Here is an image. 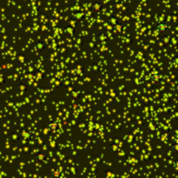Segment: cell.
I'll return each instance as SVG.
<instances>
[{"instance_id":"1","label":"cell","mask_w":178,"mask_h":178,"mask_svg":"<svg viewBox=\"0 0 178 178\" xmlns=\"http://www.w3.org/2000/svg\"><path fill=\"white\" fill-rule=\"evenodd\" d=\"M169 28H170V26H169V23L166 21H163V20L159 21L155 25L156 31L160 33H167L169 31Z\"/></svg>"},{"instance_id":"2","label":"cell","mask_w":178,"mask_h":178,"mask_svg":"<svg viewBox=\"0 0 178 178\" xmlns=\"http://www.w3.org/2000/svg\"><path fill=\"white\" fill-rule=\"evenodd\" d=\"M163 73L161 71H154V72H152L150 77V82L155 83V84L161 83L163 82Z\"/></svg>"},{"instance_id":"3","label":"cell","mask_w":178,"mask_h":178,"mask_svg":"<svg viewBox=\"0 0 178 178\" xmlns=\"http://www.w3.org/2000/svg\"><path fill=\"white\" fill-rule=\"evenodd\" d=\"M76 32H77L76 26L71 25V24L66 25L64 29V33L66 36H68V37H74L75 34H76Z\"/></svg>"},{"instance_id":"4","label":"cell","mask_w":178,"mask_h":178,"mask_svg":"<svg viewBox=\"0 0 178 178\" xmlns=\"http://www.w3.org/2000/svg\"><path fill=\"white\" fill-rule=\"evenodd\" d=\"M103 3L99 1V0H96V1H94L93 3L91 5V11L93 12H100L102 9H103Z\"/></svg>"},{"instance_id":"5","label":"cell","mask_w":178,"mask_h":178,"mask_svg":"<svg viewBox=\"0 0 178 178\" xmlns=\"http://www.w3.org/2000/svg\"><path fill=\"white\" fill-rule=\"evenodd\" d=\"M47 127H48L49 130L52 131V132H56L59 129V123L57 121H55V120H50V121L48 122Z\"/></svg>"},{"instance_id":"6","label":"cell","mask_w":178,"mask_h":178,"mask_svg":"<svg viewBox=\"0 0 178 178\" xmlns=\"http://www.w3.org/2000/svg\"><path fill=\"white\" fill-rule=\"evenodd\" d=\"M62 170L59 168H54L50 170V177L51 178H61Z\"/></svg>"},{"instance_id":"7","label":"cell","mask_w":178,"mask_h":178,"mask_svg":"<svg viewBox=\"0 0 178 178\" xmlns=\"http://www.w3.org/2000/svg\"><path fill=\"white\" fill-rule=\"evenodd\" d=\"M118 22L119 19L117 18V16H116V15H112V16H110V18L107 19V23H109V25H110L111 27H113Z\"/></svg>"},{"instance_id":"8","label":"cell","mask_w":178,"mask_h":178,"mask_svg":"<svg viewBox=\"0 0 178 178\" xmlns=\"http://www.w3.org/2000/svg\"><path fill=\"white\" fill-rule=\"evenodd\" d=\"M47 158V155H46L44 152H38L37 155H35V159L38 163H43L44 162L45 159Z\"/></svg>"},{"instance_id":"9","label":"cell","mask_w":178,"mask_h":178,"mask_svg":"<svg viewBox=\"0 0 178 178\" xmlns=\"http://www.w3.org/2000/svg\"><path fill=\"white\" fill-rule=\"evenodd\" d=\"M123 28H124V24H123V23H122L121 21H119L118 23L112 27V30H113L116 33H121V32H123Z\"/></svg>"},{"instance_id":"10","label":"cell","mask_w":178,"mask_h":178,"mask_svg":"<svg viewBox=\"0 0 178 178\" xmlns=\"http://www.w3.org/2000/svg\"><path fill=\"white\" fill-rule=\"evenodd\" d=\"M146 129L149 132H155V130L157 129V124L155 122H150L147 124Z\"/></svg>"},{"instance_id":"11","label":"cell","mask_w":178,"mask_h":178,"mask_svg":"<svg viewBox=\"0 0 178 178\" xmlns=\"http://www.w3.org/2000/svg\"><path fill=\"white\" fill-rule=\"evenodd\" d=\"M72 17H73V20L75 21H81L84 17V13L83 11H76Z\"/></svg>"},{"instance_id":"12","label":"cell","mask_w":178,"mask_h":178,"mask_svg":"<svg viewBox=\"0 0 178 178\" xmlns=\"http://www.w3.org/2000/svg\"><path fill=\"white\" fill-rule=\"evenodd\" d=\"M170 38H171V37L164 35V36H163L162 38H161V42H162L163 44H164V45L166 46H169V43H170Z\"/></svg>"},{"instance_id":"13","label":"cell","mask_w":178,"mask_h":178,"mask_svg":"<svg viewBox=\"0 0 178 178\" xmlns=\"http://www.w3.org/2000/svg\"><path fill=\"white\" fill-rule=\"evenodd\" d=\"M178 45V37H171L170 38V43H169V45L171 47H176Z\"/></svg>"},{"instance_id":"14","label":"cell","mask_w":178,"mask_h":178,"mask_svg":"<svg viewBox=\"0 0 178 178\" xmlns=\"http://www.w3.org/2000/svg\"><path fill=\"white\" fill-rule=\"evenodd\" d=\"M172 64L176 66V67H178V56H176L172 59Z\"/></svg>"},{"instance_id":"15","label":"cell","mask_w":178,"mask_h":178,"mask_svg":"<svg viewBox=\"0 0 178 178\" xmlns=\"http://www.w3.org/2000/svg\"><path fill=\"white\" fill-rule=\"evenodd\" d=\"M173 168L176 169V171H178V158H176V160H174Z\"/></svg>"},{"instance_id":"16","label":"cell","mask_w":178,"mask_h":178,"mask_svg":"<svg viewBox=\"0 0 178 178\" xmlns=\"http://www.w3.org/2000/svg\"><path fill=\"white\" fill-rule=\"evenodd\" d=\"M172 150L175 153H178V143H173L172 145Z\"/></svg>"},{"instance_id":"17","label":"cell","mask_w":178,"mask_h":178,"mask_svg":"<svg viewBox=\"0 0 178 178\" xmlns=\"http://www.w3.org/2000/svg\"><path fill=\"white\" fill-rule=\"evenodd\" d=\"M173 138H178V130H176L175 133H174Z\"/></svg>"},{"instance_id":"18","label":"cell","mask_w":178,"mask_h":178,"mask_svg":"<svg viewBox=\"0 0 178 178\" xmlns=\"http://www.w3.org/2000/svg\"><path fill=\"white\" fill-rule=\"evenodd\" d=\"M159 1H164V0H159Z\"/></svg>"}]
</instances>
